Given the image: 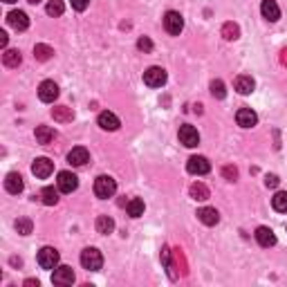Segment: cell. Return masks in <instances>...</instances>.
<instances>
[{
  "mask_svg": "<svg viewBox=\"0 0 287 287\" xmlns=\"http://www.w3.org/2000/svg\"><path fill=\"white\" fill-rule=\"evenodd\" d=\"M40 283H38V280H34V278H27V280H25V287H38Z\"/></svg>",
  "mask_w": 287,
  "mask_h": 287,
  "instance_id": "38",
  "label": "cell"
},
{
  "mask_svg": "<svg viewBox=\"0 0 287 287\" xmlns=\"http://www.w3.org/2000/svg\"><path fill=\"white\" fill-rule=\"evenodd\" d=\"M63 12H65L63 0H50V3H48V14H50V16H61Z\"/></svg>",
  "mask_w": 287,
  "mask_h": 287,
  "instance_id": "33",
  "label": "cell"
},
{
  "mask_svg": "<svg viewBox=\"0 0 287 287\" xmlns=\"http://www.w3.org/2000/svg\"><path fill=\"white\" fill-rule=\"evenodd\" d=\"M180 142L186 146V148H195L197 144H200V135H197V130L189 126V124H184V126H180Z\"/></svg>",
  "mask_w": 287,
  "mask_h": 287,
  "instance_id": "11",
  "label": "cell"
},
{
  "mask_svg": "<svg viewBox=\"0 0 287 287\" xmlns=\"http://www.w3.org/2000/svg\"><path fill=\"white\" fill-rule=\"evenodd\" d=\"M38 265L43 269H56V265H59V252H56L54 247H43L38 252Z\"/></svg>",
  "mask_w": 287,
  "mask_h": 287,
  "instance_id": "6",
  "label": "cell"
},
{
  "mask_svg": "<svg viewBox=\"0 0 287 287\" xmlns=\"http://www.w3.org/2000/svg\"><path fill=\"white\" fill-rule=\"evenodd\" d=\"M137 50L146 52V54H148V52H153V40H150L148 36H142V38L137 40Z\"/></svg>",
  "mask_w": 287,
  "mask_h": 287,
  "instance_id": "34",
  "label": "cell"
},
{
  "mask_svg": "<svg viewBox=\"0 0 287 287\" xmlns=\"http://www.w3.org/2000/svg\"><path fill=\"white\" fill-rule=\"evenodd\" d=\"M5 189L12 193V195H18V193L25 189L23 177H20L18 173H9L7 177H5Z\"/></svg>",
  "mask_w": 287,
  "mask_h": 287,
  "instance_id": "18",
  "label": "cell"
},
{
  "mask_svg": "<svg viewBox=\"0 0 287 287\" xmlns=\"http://www.w3.org/2000/svg\"><path fill=\"white\" fill-rule=\"evenodd\" d=\"M72 3V7L76 9V12H86L88 9V0H70Z\"/></svg>",
  "mask_w": 287,
  "mask_h": 287,
  "instance_id": "36",
  "label": "cell"
},
{
  "mask_svg": "<svg viewBox=\"0 0 287 287\" xmlns=\"http://www.w3.org/2000/svg\"><path fill=\"white\" fill-rule=\"evenodd\" d=\"M280 63H283V65H287V48H285L283 52H280Z\"/></svg>",
  "mask_w": 287,
  "mask_h": 287,
  "instance_id": "40",
  "label": "cell"
},
{
  "mask_svg": "<svg viewBox=\"0 0 287 287\" xmlns=\"http://www.w3.org/2000/svg\"><path fill=\"white\" fill-rule=\"evenodd\" d=\"M40 200H43V204L48 207H54L56 202H59V191H54L52 186H48V189L40 191Z\"/></svg>",
  "mask_w": 287,
  "mask_h": 287,
  "instance_id": "30",
  "label": "cell"
},
{
  "mask_svg": "<svg viewBox=\"0 0 287 287\" xmlns=\"http://www.w3.org/2000/svg\"><path fill=\"white\" fill-rule=\"evenodd\" d=\"M32 229H34V224H32L29 218H18V220H16V231L20 233V236H29Z\"/></svg>",
  "mask_w": 287,
  "mask_h": 287,
  "instance_id": "31",
  "label": "cell"
},
{
  "mask_svg": "<svg viewBox=\"0 0 287 287\" xmlns=\"http://www.w3.org/2000/svg\"><path fill=\"white\" fill-rule=\"evenodd\" d=\"M7 23L12 25L14 29H18V32H25V29L29 27V18H27V14L25 12H9L7 14Z\"/></svg>",
  "mask_w": 287,
  "mask_h": 287,
  "instance_id": "15",
  "label": "cell"
},
{
  "mask_svg": "<svg viewBox=\"0 0 287 287\" xmlns=\"http://www.w3.org/2000/svg\"><path fill=\"white\" fill-rule=\"evenodd\" d=\"M52 117H54V121H59V124H67V121L74 119V112H72V108H67V106H56V108H52Z\"/></svg>",
  "mask_w": 287,
  "mask_h": 287,
  "instance_id": "22",
  "label": "cell"
},
{
  "mask_svg": "<svg viewBox=\"0 0 287 287\" xmlns=\"http://www.w3.org/2000/svg\"><path fill=\"white\" fill-rule=\"evenodd\" d=\"M260 12H263V16L267 18L269 23H276V20L280 18V9H278V5H276V0H263Z\"/></svg>",
  "mask_w": 287,
  "mask_h": 287,
  "instance_id": "17",
  "label": "cell"
},
{
  "mask_svg": "<svg viewBox=\"0 0 287 287\" xmlns=\"http://www.w3.org/2000/svg\"><path fill=\"white\" fill-rule=\"evenodd\" d=\"M222 177H224V180H229V182H236L238 169H236V166H224V169H222Z\"/></svg>",
  "mask_w": 287,
  "mask_h": 287,
  "instance_id": "35",
  "label": "cell"
},
{
  "mask_svg": "<svg viewBox=\"0 0 287 287\" xmlns=\"http://www.w3.org/2000/svg\"><path fill=\"white\" fill-rule=\"evenodd\" d=\"M164 29L171 36H180V32L184 29V18L180 12H166L164 16Z\"/></svg>",
  "mask_w": 287,
  "mask_h": 287,
  "instance_id": "4",
  "label": "cell"
},
{
  "mask_svg": "<svg viewBox=\"0 0 287 287\" xmlns=\"http://www.w3.org/2000/svg\"><path fill=\"white\" fill-rule=\"evenodd\" d=\"M166 70L164 67H157V65H153V67H148V70L144 72V83L148 88H161L166 83Z\"/></svg>",
  "mask_w": 287,
  "mask_h": 287,
  "instance_id": "3",
  "label": "cell"
},
{
  "mask_svg": "<svg viewBox=\"0 0 287 287\" xmlns=\"http://www.w3.org/2000/svg\"><path fill=\"white\" fill-rule=\"evenodd\" d=\"M52 283L59 285V287H67L74 283V271L72 267H67V265H61V267L54 269V274H52Z\"/></svg>",
  "mask_w": 287,
  "mask_h": 287,
  "instance_id": "7",
  "label": "cell"
},
{
  "mask_svg": "<svg viewBox=\"0 0 287 287\" xmlns=\"http://www.w3.org/2000/svg\"><path fill=\"white\" fill-rule=\"evenodd\" d=\"M32 173L38 177V180H48V177L54 173V161L48 159V157H38V159H34V164H32Z\"/></svg>",
  "mask_w": 287,
  "mask_h": 287,
  "instance_id": "8",
  "label": "cell"
},
{
  "mask_svg": "<svg viewBox=\"0 0 287 287\" xmlns=\"http://www.w3.org/2000/svg\"><path fill=\"white\" fill-rule=\"evenodd\" d=\"M278 175H267V177H265V184H267L269 186V189H276V186H278Z\"/></svg>",
  "mask_w": 287,
  "mask_h": 287,
  "instance_id": "37",
  "label": "cell"
},
{
  "mask_svg": "<svg viewBox=\"0 0 287 287\" xmlns=\"http://www.w3.org/2000/svg\"><path fill=\"white\" fill-rule=\"evenodd\" d=\"M254 236H256V240H258L260 247H274L276 244V233L271 231L269 227H258Z\"/></svg>",
  "mask_w": 287,
  "mask_h": 287,
  "instance_id": "16",
  "label": "cell"
},
{
  "mask_svg": "<svg viewBox=\"0 0 287 287\" xmlns=\"http://www.w3.org/2000/svg\"><path fill=\"white\" fill-rule=\"evenodd\" d=\"M197 220L202 224H207V227H216L220 222V213L213 207H202V209H197Z\"/></svg>",
  "mask_w": 287,
  "mask_h": 287,
  "instance_id": "13",
  "label": "cell"
},
{
  "mask_svg": "<svg viewBox=\"0 0 287 287\" xmlns=\"http://www.w3.org/2000/svg\"><path fill=\"white\" fill-rule=\"evenodd\" d=\"M5 3H7V5H12V3H16V0H5Z\"/></svg>",
  "mask_w": 287,
  "mask_h": 287,
  "instance_id": "42",
  "label": "cell"
},
{
  "mask_svg": "<svg viewBox=\"0 0 287 287\" xmlns=\"http://www.w3.org/2000/svg\"><path fill=\"white\" fill-rule=\"evenodd\" d=\"M222 36H224V40H238L240 27L236 23H224L222 25Z\"/></svg>",
  "mask_w": 287,
  "mask_h": 287,
  "instance_id": "29",
  "label": "cell"
},
{
  "mask_svg": "<svg viewBox=\"0 0 287 287\" xmlns=\"http://www.w3.org/2000/svg\"><path fill=\"white\" fill-rule=\"evenodd\" d=\"M81 265L86 267L88 271H99L101 269V265H103V256L99 249L95 247H88V249H83L81 252Z\"/></svg>",
  "mask_w": 287,
  "mask_h": 287,
  "instance_id": "2",
  "label": "cell"
},
{
  "mask_svg": "<svg viewBox=\"0 0 287 287\" xmlns=\"http://www.w3.org/2000/svg\"><path fill=\"white\" fill-rule=\"evenodd\" d=\"M56 97H59V86L54 81H43L38 86V99L43 103H54Z\"/></svg>",
  "mask_w": 287,
  "mask_h": 287,
  "instance_id": "10",
  "label": "cell"
},
{
  "mask_svg": "<svg viewBox=\"0 0 287 287\" xmlns=\"http://www.w3.org/2000/svg\"><path fill=\"white\" fill-rule=\"evenodd\" d=\"M189 193H191L193 200H197V202L209 200V189H207L204 184H202V182H193L191 189H189Z\"/></svg>",
  "mask_w": 287,
  "mask_h": 287,
  "instance_id": "24",
  "label": "cell"
},
{
  "mask_svg": "<svg viewBox=\"0 0 287 287\" xmlns=\"http://www.w3.org/2000/svg\"><path fill=\"white\" fill-rule=\"evenodd\" d=\"M56 186H59L61 193H72L79 186V177L74 173H70V171H61L59 177H56Z\"/></svg>",
  "mask_w": 287,
  "mask_h": 287,
  "instance_id": "5",
  "label": "cell"
},
{
  "mask_svg": "<svg viewBox=\"0 0 287 287\" xmlns=\"http://www.w3.org/2000/svg\"><path fill=\"white\" fill-rule=\"evenodd\" d=\"M236 121L240 128H254L258 124V114H256L252 108H240L236 112Z\"/></svg>",
  "mask_w": 287,
  "mask_h": 287,
  "instance_id": "12",
  "label": "cell"
},
{
  "mask_svg": "<svg viewBox=\"0 0 287 287\" xmlns=\"http://www.w3.org/2000/svg\"><path fill=\"white\" fill-rule=\"evenodd\" d=\"M67 161H70L72 166H86L88 161H90V153H88V148H83V146H76V148H72L70 153H67Z\"/></svg>",
  "mask_w": 287,
  "mask_h": 287,
  "instance_id": "14",
  "label": "cell"
},
{
  "mask_svg": "<svg viewBox=\"0 0 287 287\" xmlns=\"http://www.w3.org/2000/svg\"><path fill=\"white\" fill-rule=\"evenodd\" d=\"M34 135H36V142L43 144V146H48V144H52L56 139V130L50 128V126H38Z\"/></svg>",
  "mask_w": 287,
  "mask_h": 287,
  "instance_id": "21",
  "label": "cell"
},
{
  "mask_svg": "<svg viewBox=\"0 0 287 287\" xmlns=\"http://www.w3.org/2000/svg\"><path fill=\"white\" fill-rule=\"evenodd\" d=\"M233 86H236V90L240 95H252L254 88H256V81L247 74H240V76H236V83H233Z\"/></svg>",
  "mask_w": 287,
  "mask_h": 287,
  "instance_id": "20",
  "label": "cell"
},
{
  "mask_svg": "<svg viewBox=\"0 0 287 287\" xmlns=\"http://www.w3.org/2000/svg\"><path fill=\"white\" fill-rule=\"evenodd\" d=\"M97 124L99 126H101L103 130H117L119 126H121V124H119V117L114 112H101L99 114V119H97Z\"/></svg>",
  "mask_w": 287,
  "mask_h": 287,
  "instance_id": "19",
  "label": "cell"
},
{
  "mask_svg": "<svg viewBox=\"0 0 287 287\" xmlns=\"http://www.w3.org/2000/svg\"><path fill=\"white\" fill-rule=\"evenodd\" d=\"M271 207H274V211L278 213H287V193L285 191H278L274 197H271Z\"/></svg>",
  "mask_w": 287,
  "mask_h": 287,
  "instance_id": "28",
  "label": "cell"
},
{
  "mask_svg": "<svg viewBox=\"0 0 287 287\" xmlns=\"http://www.w3.org/2000/svg\"><path fill=\"white\" fill-rule=\"evenodd\" d=\"M186 171H189L191 175H207L209 171H211V164H209L207 157L195 155V157H191L189 161H186Z\"/></svg>",
  "mask_w": 287,
  "mask_h": 287,
  "instance_id": "9",
  "label": "cell"
},
{
  "mask_svg": "<svg viewBox=\"0 0 287 287\" xmlns=\"http://www.w3.org/2000/svg\"><path fill=\"white\" fill-rule=\"evenodd\" d=\"M52 56H54V50H52L50 45H45V43L34 45V59H36V61H40V63H45V61H50Z\"/></svg>",
  "mask_w": 287,
  "mask_h": 287,
  "instance_id": "23",
  "label": "cell"
},
{
  "mask_svg": "<svg viewBox=\"0 0 287 287\" xmlns=\"http://www.w3.org/2000/svg\"><path fill=\"white\" fill-rule=\"evenodd\" d=\"M117 193V182L108 175H99L95 180V195L101 197V200H108Z\"/></svg>",
  "mask_w": 287,
  "mask_h": 287,
  "instance_id": "1",
  "label": "cell"
},
{
  "mask_svg": "<svg viewBox=\"0 0 287 287\" xmlns=\"http://www.w3.org/2000/svg\"><path fill=\"white\" fill-rule=\"evenodd\" d=\"M27 3H32V5H38V3H40V0H27Z\"/></svg>",
  "mask_w": 287,
  "mask_h": 287,
  "instance_id": "41",
  "label": "cell"
},
{
  "mask_svg": "<svg viewBox=\"0 0 287 287\" xmlns=\"http://www.w3.org/2000/svg\"><path fill=\"white\" fill-rule=\"evenodd\" d=\"M97 231L103 233V236H108V233L114 231V220L110 216H99L97 218Z\"/></svg>",
  "mask_w": 287,
  "mask_h": 287,
  "instance_id": "27",
  "label": "cell"
},
{
  "mask_svg": "<svg viewBox=\"0 0 287 287\" xmlns=\"http://www.w3.org/2000/svg\"><path fill=\"white\" fill-rule=\"evenodd\" d=\"M20 61H23V56H20L18 50H5V54H3L5 67H18Z\"/></svg>",
  "mask_w": 287,
  "mask_h": 287,
  "instance_id": "25",
  "label": "cell"
},
{
  "mask_svg": "<svg viewBox=\"0 0 287 287\" xmlns=\"http://www.w3.org/2000/svg\"><path fill=\"white\" fill-rule=\"evenodd\" d=\"M0 45H3V48H7V34H5V32H0Z\"/></svg>",
  "mask_w": 287,
  "mask_h": 287,
  "instance_id": "39",
  "label": "cell"
},
{
  "mask_svg": "<svg viewBox=\"0 0 287 287\" xmlns=\"http://www.w3.org/2000/svg\"><path fill=\"white\" fill-rule=\"evenodd\" d=\"M211 95L216 97V99H224L227 97V88H224V83L220 81V79H216V81H211Z\"/></svg>",
  "mask_w": 287,
  "mask_h": 287,
  "instance_id": "32",
  "label": "cell"
},
{
  "mask_svg": "<svg viewBox=\"0 0 287 287\" xmlns=\"http://www.w3.org/2000/svg\"><path fill=\"white\" fill-rule=\"evenodd\" d=\"M144 200H139V197H133L130 202H126V211H128V216L130 218H139V216H144Z\"/></svg>",
  "mask_w": 287,
  "mask_h": 287,
  "instance_id": "26",
  "label": "cell"
}]
</instances>
